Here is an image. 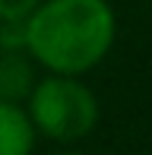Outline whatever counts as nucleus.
<instances>
[{
	"label": "nucleus",
	"instance_id": "nucleus-1",
	"mask_svg": "<svg viewBox=\"0 0 152 155\" xmlns=\"http://www.w3.org/2000/svg\"><path fill=\"white\" fill-rule=\"evenodd\" d=\"M114 38L108 0H41L25 16V54L48 73L86 76L111 54Z\"/></svg>",
	"mask_w": 152,
	"mask_h": 155
},
{
	"label": "nucleus",
	"instance_id": "nucleus-2",
	"mask_svg": "<svg viewBox=\"0 0 152 155\" xmlns=\"http://www.w3.org/2000/svg\"><path fill=\"white\" fill-rule=\"evenodd\" d=\"M25 114L35 133L57 143H76L98 124V98L79 76L48 73L45 79H35L25 98Z\"/></svg>",
	"mask_w": 152,
	"mask_h": 155
},
{
	"label": "nucleus",
	"instance_id": "nucleus-3",
	"mask_svg": "<svg viewBox=\"0 0 152 155\" xmlns=\"http://www.w3.org/2000/svg\"><path fill=\"white\" fill-rule=\"evenodd\" d=\"M35 127L22 104L0 101V155H32Z\"/></svg>",
	"mask_w": 152,
	"mask_h": 155
},
{
	"label": "nucleus",
	"instance_id": "nucleus-4",
	"mask_svg": "<svg viewBox=\"0 0 152 155\" xmlns=\"http://www.w3.org/2000/svg\"><path fill=\"white\" fill-rule=\"evenodd\" d=\"M35 86V67L25 51H0V101L22 104Z\"/></svg>",
	"mask_w": 152,
	"mask_h": 155
},
{
	"label": "nucleus",
	"instance_id": "nucleus-5",
	"mask_svg": "<svg viewBox=\"0 0 152 155\" xmlns=\"http://www.w3.org/2000/svg\"><path fill=\"white\" fill-rule=\"evenodd\" d=\"M41 0H0V19H25Z\"/></svg>",
	"mask_w": 152,
	"mask_h": 155
},
{
	"label": "nucleus",
	"instance_id": "nucleus-6",
	"mask_svg": "<svg viewBox=\"0 0 152 155\" xmlns=\"http://www.w3.org/2000/svg\"><path fill=\"white\" fill-rule=\"evenodd\" d=\"M57 155H82V152H57Z\"/></svg>",
	"mask_w": 152,
	"mask_h": 155
}]
</instances>
